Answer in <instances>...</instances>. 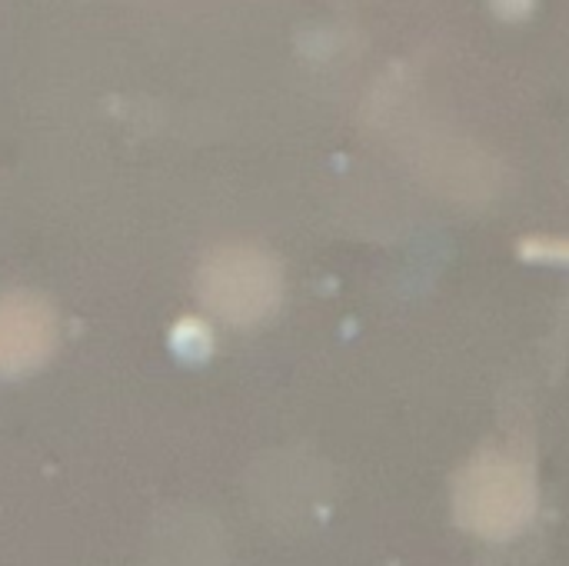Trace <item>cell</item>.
<instances>
[{
	"mask_svg": "<svg viewBox=\"0 0 569 566\" xmlns=\"http://www.w3.org/2000/svg\"><path fill=\"white\" fill-rule=\"evenodd\" d=\"M457 507L470 530L483 537H510L523 530L537 507L533 474L523 460L487 450L460 474Z\"/></svg>",
	"mask_w": 569,
	"mask_h": 566,
	"instance_id": "7a4b0ae2",
	"label": "cell"
},
{
	"mask_svg": "<svg viewBox=\"0 0 569 566\" xmlns=\"http://www.w3.org/2000/svg\"><path fill=\"white\" fill-rule=\"evenodd\" d=\"M517 254L527 264H550V267H569V237L563 234H533L517 244Z\"/></svg>",
	"mask_w": 569,
	"mask_h": 566,
	"instance_id": "277c9868",
	"label": "cell"
},
{
	"mask_svg": "<svg viewBox=\"0 0 569 566\" xmlns=\"http://www.w3.org/2000/svg\"><path fill=\"white\" fill-rule=\"evenodd\" d=\"M57 340L53 310L33 294H3L0 297V370L37 367Z\"/></svg>",
	"mask_w": 569,
	"mask_h": 566,
	"instance_id": "3957f363",
	"label": "cell"
},
{
	"mask_svg": "<svg viewBox=\"0 0 569 566\" xmlns=\"http://www.w3.org/2000/svg\"><path fill=\"white\" fill-rule=\"evenodd\" d=\"M490 7H493V13L500 20L517 23V20H527L537 10V0H490Z\"/></svg>",
	"mask_w": 569,
	"mask_h": 566,
	"instance_id": "5b68a950",
	"label": "cell"
},
{
	"mask_svg": "<svg viewBox=\"0 0 569 566\" xmlns=\"http://www.w3.org/2000/svg\"><path fill=\"white\" fill-rule=\"evenodd\" d=\"M197 290L220 320L253 327L280 307L283 274L267 250L253 244H227L200 264Z\"/></svg>",
	"mask_w": 569,
	"mask_h": 566,
	"instance_id": "6da1fadb",
	"label": "cell"
}]
</instances>
